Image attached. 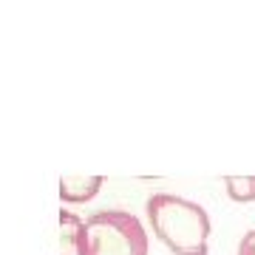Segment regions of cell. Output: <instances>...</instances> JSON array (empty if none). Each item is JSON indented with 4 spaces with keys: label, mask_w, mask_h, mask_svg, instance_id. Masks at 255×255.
Instances as JSON below:
<instances>
[{
    "label": "cell",
    "mask_w": 255,
    "mask_h": 255,
    "mask_svg": "<svg viewBox=\"0 0 255 255\" xmlns=\"http://www.w3.org/2000/svg\"><path fill=\"white\" fill-rule=\"evenodd\" d=\"M82 255H147V233L128 210H100L85 221Z\"/></svg>",
    "instance_id": "2"
},
{
    "label": "cell",
    "mask_w": 255,
    "mask_h": 255,
    "mask_svg": "<svg viewBox=\"0 0 255 255\" xmlns=\"http://www.w3.org/2000/svg\"><path fill=\"white\" fill-rule=\"evenodd\" d=\"M85 221L74 210H60V255H82Z\"/></svg>",
    "instance_id": "3"
},
{
    "label": "cell",
    "mask_w": 255,
    "mask_h": 255,
    "mask_svg": "<svg viewBox=\"0 0 255 255\" xmlns=\"http://www.w3.org/2000/svg\"><path fill=\"white\" fill-rule=\"evenodd\" d=\"M238 255H255V230L244 233V238L238 241Z\"/></svg>",
    "instance_id": "6"
},
{
    "label": "cell",
    "mask_w": 255,
    "mask_h": 255,
    "mask_svg": "<svg viewBox=\"0 0 255 255\" xmlns=\"http://www.w3.org/2000/svg\"><path fill=\"white\" fill-rule=\"evenodd\" d=\"M145 213L153 236L173 255L210 253V216L201 204L173 193H153L145 201Z\"/></svg>",
    "instance_id": "1"
},
{
    "label": "cell",
    "mask_w": 255,
    "mask_h": 255,
    "mask_svg": "<svg viewBox=\"0 0 255 255\" xmlns=\"http://www.w3.org/2000/svg\"><path fill=\"white\" fill-rule=\"evenodd\" d=\"M102 176H88V179H82V176H63L60 179V199L65 204H82V201H91L102 187Z\"/></svg>",
    "instance_id": "4"
},
{
    "label": "cell",
    "mask_w": 255,
    "mask_h": 255,
    "mask_svg": "<svg viewBox=\"0 0 255 255\" xmlns=\"http://www.w3.org/2000/svg\"><path fill=\"white\" fill-rule=\"evenodd\" d=\"M227 184V196L238 204L255 201V176H224Z\"/></svg>",
    "instance_id": "5"
}]
</instances>
